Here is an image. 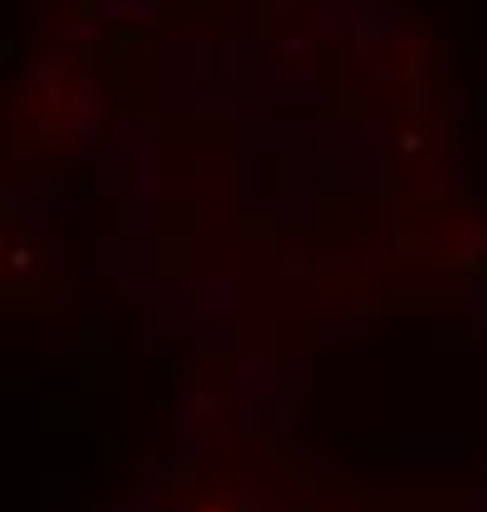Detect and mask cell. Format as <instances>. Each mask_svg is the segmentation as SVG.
Segmentation results:
<instances>
[{
  "label": "cell",
  "instance_id": "obj_1",
  "mask_svg": "<svg viewBox=\"0 0 487 512\" xmlns=\"http://www.w3.org/2000/svg\"><path fill=\"white\" fill-rule=\"evenodd\" d=\"M183 512H261V508H256L251 498H232V493H227V498H197V503H187Z\"/></svg>",
  "mask_w": 487,
  "mask_h": 512
},
{
  "label": "cell",
  "instance_id": "obj_2",
  "mask_svg": "<svg viewBox=\"0 0 487 512\" xmlns=\"http://www.w3.org/2000/svg\"><path fill=\"white\" fill-rule=\"evenodd\" d=\"M114 10H158L163 0H109Z\"/></svg>",
  "mask_w": 487,
  "mask_h": 512
}]
</instances>
